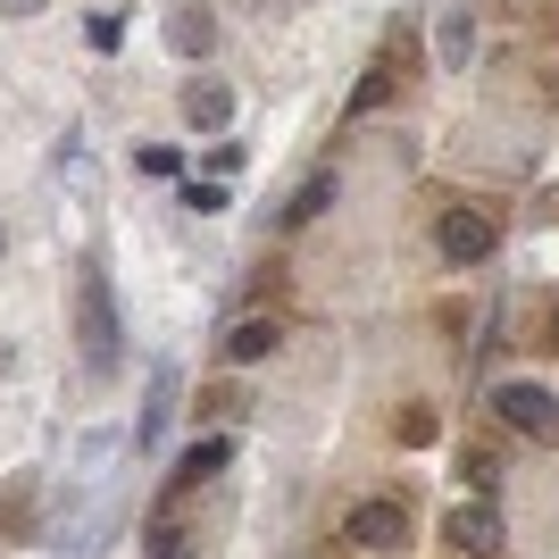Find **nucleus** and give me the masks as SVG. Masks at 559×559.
<instances>
[{
    "mask_svg": "<svg viewBox=\"0 0 559 559\" xmlns=\"http://www.w3.org/2000/svg\"><path fill=\"white\" fill-rule=\"evenodd\" d=\"M467 476H476V492H492V476H501V460H492V451H467Z\"/></svg>",
    "mask_w": 559,
    "mask_h": 559,
    "instance_id": "nucleus-18",
    "label": "nucleus"
},
{
    "mask_svg": "<svg viewBox=\"0 0 559 559\" xmlns=\"http://www.w3.org/2000/svg\"><path fill=\"white\" fill-rule=\"evenodd\" d=\"M435 59H443V68H467V59H476V17H467V0H451L443 17H435Z\"/></svg>",
    "mask_w": 559,
    "mask_h": 559,
    "instance_id": "nucleus-8",
    "label": "nucleus"
},
{
    "mask_svg": "<svg viewBox=\"0 0 559 559\" xmlns=\"http://www.w3.org/2000/svg\"><path fill=\"white\" fill-rule=\"evenodd\" d=\"M167 43H176V59H210V43H217V25H210V9H176V17H167Z\"/></svg>",
    "mask_w": 559,
    "mask_h": 559,
    "instance_id": "nucleus-9",
    "label": "nucleus"
},
{
    "mask_svg": "<svg viewBox=\"0 0 559 559\" xmlns=\"http://www.w3.org/2000/svg\"><path fill=\"white\" fill-rule=\"evenodd\" d=\"M0 251H9V234H0Z\"/></svg>",
    "mask_w": 559,
    "mask_h": 559,
    "instance_id": "nucleus-21",
    "label": "nucleus"
},
{
    "mask_svg": "<svg viewBox=\"0 0 559 559\" xmlns=\"http://www.w3.org/2000/svg\"><path fill=\"white\" fill-rule=\"evenodd\" d=\"M326 201H334V176H309V185L284 201V226H309V217H326Z\"/></svg>",
    "mask_w": 559,
    "mask_h": 559,
    "instance_id": "nucleus-12",
    "label": "nucleus"
},
{
    "mask_svg": "<svg viewBox=\"0 0 559 559\" xmlns=\"http://www.w3.org/2000/svg\"><path fill=\"white\" fill-rule=\"evenodd\" d=\"M151 559H185V518L159 510V526H151Z\"/></svg>",
    "mask_w": 559,
    "mask_h": 559,
    "instance_id": "nucleus-14",
    "label": "nucleus"
},
{
    "mask_svg": "<svg viewBox=\"0 0 559 559\" xmlns=\"http://www.w3.org/2000/svg\"><path fill=\"white\" fill-rule=\"evenodd\" d=\"M384 100H393V68H376L368 84H359V93H350V117H368V109H384Z\"/></svg>",
    "mask_w": 559,
    "mask_h": 559,
    "instance_id": "nucleus-15",
    "label": "nucleus"
},
{
    "mask_svg": "<svg viewBox=\"0 0 559 559\" xmlns=\"http://www.w3.org/2000/svg\"><path fill=\"white\" fill-rule=\"evenodd\" d=\"M176 109H185V126H192V134H226V126H234V93L217 84V75H192Z\"/></svg>",
    "mask_w": 559,
    "mask_h": 559,
    "instance_id": "nucleus-6",
    "label": "nucleus"
},
{
    "mask_svg": "<svg viewBox=\"0 0 559 559\" xmlns=\"http://www.w3.org/2000/svg\"><path fill=\"white\" fill-rule=\"evenodd\" d=\"M0 535H34V476L9 485V501H0Z\"/></svg>",
    "mask_w": 559,
    "mask_h": 559,
    "instance_id": "nucleus-13",
    "label": "nucleus"
},
{
    "mask_svg": "<svg viewBox=\"0 0 559 559\" xmlns=\"http://www.w3.org/2000/svg\"><path fill=\"white\" fill-rule=\"evenodd\" d=\"M185 201H192V210H226V185H201V176H192Z\"/></svg>",
    "mask_w": 559,
    "mask_h": 559,
    "instance_id": "nucleus-17",
    "label": "nucleus"
},
{
    "mask_svg": "<svg viewBox=\"0 0 559 559\" xmlns=\"http://www.w3.org/2000/svg\"><path fill=\"white\" fill-rule=\"evenodd\" d=\"M435 242H443L451 267H476V259H492V242H501V226H492L485 210H443V226H435Z\"/></svg>",
    "mask_w": 559,
    "mask_h": 559,
    "instance_id": "nucleus-3",
    "label": "nucleus"
},
{
    "mask_svg": "<svg viewBox=\"0 0 559 559\" xmlns=\"http://www.w3.org/2000/svg\"><path fill=\"white\" fill-rule=\"evenodd\" d=\"M226 460H234V443H226V435H210V443H192V451H185V467H176V492L210 485V476H217Z\"/></svg>",
    "mask_w": 559,
    "mask_h": 559,
    "instance_id": "nucleus-10",
    "label": "nucleus"
},
{
    "mask_svg": "<svg viewBox=\"0 0 559 559\" xmlns=\"http://www.w3.org/2000/svg\"><path fill=\"white\" fill-rule=\"evenodd\" d=\"M343 535L359 543V551H401V543H409V510H401V501H359V510L343 518Z\"/></svg>",
    "mask_w": 559,
    "mask_h": 559,
    "instance_id": "nucleus-4",
    "label": "nucleus"
},
{
    "mask_svg": "<svg viewBox=\"0 0 559 559\" xmlns=\"http://www.w3.org/2000/svg\"><path fill=\"white\" fill-rule=\"evenodd\" d=\"M276 343H284V326H276V318H242V326L226 334V359H267Z\"/></svg>",
    "mask_w": 559,
    "mask_h": 559,
    "instance_id": "nucleus-11",
    "label": "nucleus"
},
{
    "mask_svg": "<svg viewBox=\"0 0 559 559\" xmlns=\"http://www.w3.org/2000/svg\"><path fill=\"white\" fill-rule=\"evenodd\" d=\"M0 9H9V17H34V9H43V0H0Z\"/></svg>",
    "mask_w": 559,
    "mask_h": 559,
    "instance_id": "nucleus-20",
    "label": "nucleus"
},
{
    "mask_svg": "<svg viewBox=\"0 0 559 559\" xmlns=\"http://www.w3.org/2000/svg\"><path fill=\"white\" fill-rule=\"evenodd\" d=\"M176 401H185V376H176V368H151V401H142L134 443H159V435H167V418H176Z\"/></svg>",
    "mask_w": 559,
    "mask_h": 559,
    "instance_id": "nucleus-7",
    "label": "nucleus"
},
{
    "mask_svg": "<svg viewBox=\"0 0 559 559\" xmlns=\"http://www.w3.org/2000/svg\"><path fill=\"white\" fill-rule=\"evenodd\" d=\"M443 535L460 543L467 559H501V518H492V501H460V510L443 518Z\"/></svg>",
    "mask_w": 559,
    "mask_h": 559,
    "instance_id": "nucleus-5",
    "label": "nucleus"
},
{
    "mask_svg": "<svg viewBox=\"0 0 559 559\" xmlns=\"http://www.w3.org/2000/svg\"><path fill=\"white\" fill-rule=\"evenodd\" d=\"M510 9H518V17H535V9H543V17H559V0H510Z\"/></svg>",
    "mask_w": 559,
    "mask_h": 559,
    "instance_id": "nucleus-19",
    "label": "nucleus"
},
{
    "mask_svg": "<svg viewBox=\"0 0 559 559\" xmlns=\"http://www.w3.org/2000/svg\"><path fill=\"white\" fill-rule=\"evenodd\" d=\"M492 409H501V426H518V435L559 443V401L543 393V384H501V393H492Z\"/></svg>",
    "mask_w": 559,
    "mask_h": 559,
    "instance_id": "nucleus-2",
    "label": "nucleus"
},
{
    "mask_svg": "<svg viewBox=\"0 0 559 559\" xmlns=\"http://www.w3.org/2000/svg\"><path fill=\"white\" fill-rule=\"evenodd\" d=\"M201 409H210V418H234V409H242V393H234V384H210V393H201Z\"/></svg>",
    "mask_w": 559,
    "mask_h": 559,
    "instance_id": "nucleus-16",
    "label": "nucleus"
},
{
    "mask_svg": "<svg viewBox=\"0 0 559 559\" xmlns=\"http://www.w3.org/2000/svg\"><path fill=\"white\" fill-rule=\"evenodd\" d=\"M68 309H75V350H84V368L93 376H117V293H109V267L100 259H75L68 276Z\"/></svg>",
    "mask_w": 559,
    "mask_h": 559,
    "instance_id": "nucleus-1",
    "label": "nucleus"
}]
</instances>
